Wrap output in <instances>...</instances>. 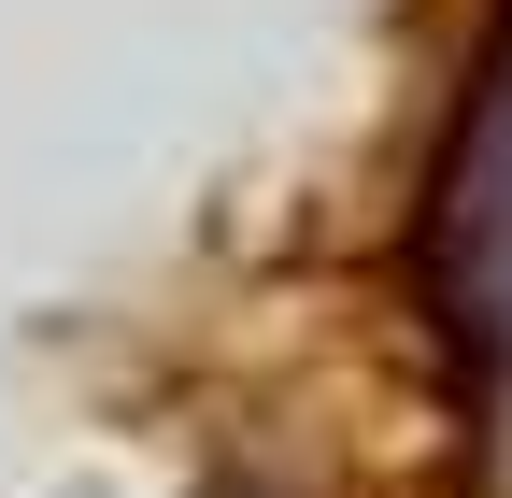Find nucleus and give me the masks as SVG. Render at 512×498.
<instances>
[{
  "label": "nucleus",
  "mask_w": 512,
  "mask_h": 498,
  "mask_svg": "<svg viewBox=\"0 0 512 498\" xmlns=\"http://www.w3.org/2000/svg\"><path fill=\"white\" fill-rule=\"evenodd\" d=\"M427 299H441L456 370L498 399V385H512V29L484 43L470 114H456L441 185H427Z\"/></svg>",
  "instance_id": "nucleus-1"
}]
</instances>
